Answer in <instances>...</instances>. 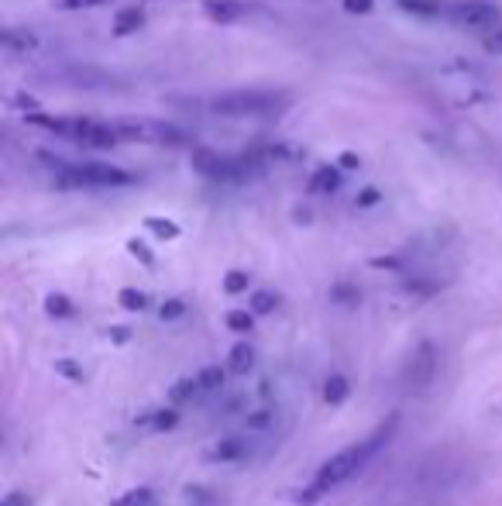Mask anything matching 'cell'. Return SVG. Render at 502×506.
<instances>
[{"label": "cell", "instance_id": "12", "mask_svg": "<svg viewBox=\"0 0 502 506\" xmlns=\"http://www.w3.org/2000/svg\"><path fill=\"white\" fill-rule=\"evenodd\" d=\"M251 362H255L251 345H234L231 355H227V369H231V373H248V369H251Z\"/></svg>", "mask_w": 502, "mask_h": 506}, {"label": "cell", "instance_id": "29", "mask_svg": "<svg viewBox=\"0 0 502 506\" xmlns=\"http://www.w3.org/2000/svg\"><path fill=\"white\" fill-rule=\"evenodd\" d=\"M358 203H362V207H371V203H379V190H365Z\"/></svg>", "mask_w": 502, "mask_h": 506}, {"label": "cell", "instance_id": "23", "mask_svg": "<svg viewBox=\"0 0 502 506\" xmlns=\"http://www.w3.org/2000/svg\"><path fill=\"white\" fill-rule=\"evenodd\" d=\"M220 379H224V373H220V369H207V373H200L203 390H214V386H220Z\"/></svg>", "mask_w": 502, "mask_h": 506}, {"label": "cell", "instance_id": "3", "mask_svg": "<svg viewBox=\"0 0 502 506\" xmlns=\"http://www.w3.org/2000/svg\"><path fill=\"white\" fill-rule=\"evenodd\" d=\"M35 124L48 128L52 134L76 142V145H89V149H114L121 145L117 124H100V121H87V117H45V114H31Z\"/></svg>", "mask_w": 502, "mask_h": 506}, {"label": "cell", "instance_id": "22", "mask_svg": "<svg viewBox=\"0 0 502 506\" xmlns=\"http://www.w3.org/2000/svg\"><path fill=\"white\" fill-rule=\"evenodd\" d=\"M183 300H169V304H162V321H173V317H183Z\"/></svg>", "mask_w": 502, "mask_h": 506}, {"label": "cell", "instance_id": "14", "mask_svg": "<svg viewBox=\"0 0 502 506\" xmlns=\"http://www.w3.org/2000/svg\"><path fill=\"white\" fill-rule=\"evenodd\" d=\"M152 503V489L149 485H141V489H132L128 496H121L114 506H149Z\"/></svg>", "mask_w": 502, "mask_h": 506}, {"label": "cell", "instance_id": "26", "mask_svg": "<svg viewBox=\"0 0 502 506\" xmlns=\"http://www.w3.org/2000/svg\"><path fill=\"white\" fill-rule=\"evenodd\" d=\"M0 506H31V500H28L24 493H7V496H4V503H0Z\"/></svg>", "mask_w": 502, "mask_h": 506}, {"label": "cell", "instance_id": "15", "mask_svg": "<svg viewBox=\"0 0 502 506\" xmlns=\"http://www.w3.org/2000/svg\"><path fill=\"white\" fill-rule=\"evenodd\" d=\"M241 455H244V444H241L238 438H227L217 444V459H224V462H234Z\"/></svg>", "mask_w": 502, "mask_h": 506}, {"label": "cell", "instance_id": "5", "mask_svg": "<svg viewBox=\"0 0 502 506\" xmlns=\"http://www.w3.org/2000/svg\"><path fill=\"white\" fill-rule=\"evenodd\" d=\"M121 142H141V145H183L186 134L166 121H121L117 124Z\"/></svg>", "mask_w": 502, "mask_h": 506}, {"label": "cell", "instance_id": "6", "mask_svg": "<svg viewBox=\"0 0 502 506\" xmlns=\"http://www.w3.org/2000/svg\"><path fill=\"white\" fill-rule=\"evenodd\" d=\"M444 18H451L461 28H475V31H489L499 24V7L485 4V0H458L444 7Z\"/></svg>", "mask_w": 502, "mask_h": 506}, {"label": "cell", "instance_id": "28", "mask_svg": "<svg viewBox=\"0 0 502 506\" xmlns=\"http://www.w3.org/2000/svg\"><path fill=\"white\" fill-rule=\"evenodd\" d=\"M175 424V414H158V417H155V427H158V431H166V427H173Z\"/></svg>", "mask_w": 502, "mask_h": 506}, {"label": "cell", "instance_id": "17", "mask_svg": "<svg viewBox=\"0 0 502 506\" xmlns=\"http://www.w3.org/2000/svg\"><path fill=\"white\" fill-rule=\"evenodd\" d=\"M276 304H279V296H276V293H268V289H262V293H255V296H251L255 313H268V310H276Z\"/></svg>", "mask_w": 502, "mask_h": 506}, {"label": "cell", "instance_id": "9", "mask_svg": "<svg viewBox=\"0 0 502 506\" xmlns=\"http://www.w3.org/2000/svg\"><path fill=\"white\" fill-rule=\"evenodd\" d=\"M341 186V169L337 166H324V169H317L313 176H310V193H334Z\"/></svg>", "mask_w": 502, "mask_h": 506}, {"label": "cell", "instance_id": "1", "mask_svg": "<svg viewBox=\"0 0 502 506\" xmlns=\"http://www.w3.org/2000/svg\"><path fill=\"white\" fill-rule=\"evenodd\" d=\"M389 434H393V424H386V427H379V431L369 434L365 441H358V444H351V448H345V451H337V455H334V459L317 472V479H313V493H310L306 500H313V496L328 493V489L341 485L345 479H351L358 468H365V465L379 455V448L389 441Z\"/></svg>", "mask_w": 502, "mask_h": 506}, {"label": "cell", "instance_id": "19", "mask_svg": "<svg viewBox=\"0 0 502 506\" xmlns=\"http://www.w3.org/2000/svg\"><path fill=\"white\" fill-rule=\"evenodd\" d=\"M145 304H149V300H145V293H138V289H124V293H121V307L124 310H141Z\"/></svg>", "mask_w": 502, "mask_h": 506}, {"label": "cell", "instance_id": "13", "mask_svg": "<svg viewBox=\"0 0 502 506\" xmlns=\"http://www.w3.org/2000/svg\"><path fill=\"white\" fill-rule=\"evenodd\" d=\"M345 397H348V379L345 375H330L328 386H324V399L328 403H345Z\"/></svg>", "mask_w": 502, "mask_h": 506}, {"label": "cell", "instance_id": "4", "mask_svg": "<svg viewBox=\"0 0 502 506\" xmlns=\"http://www.w3.org/2000/svg\"><path fill=\"white\" fill-rule=\"evenodd\" d=\"M289 104L285 93H268V90H234V93H220L210 100V110L220 117H265L276 114Z\"/></svg>", "mask_w": 502, "mask_h": 506}, {"label": "cell", "instance_id": "27", "mask_svg": "<svg viewBox=\"0 0 502 506\" xmlns=\"http://www.w3.org/2000/svg\"><path fill=\"white\" fill-rule=\"evenodd\" d=\"M55 369H59V373H66L69 379H80V369H76V365H72V362H55Z\"/></svg>", "mask_w": 502, "mask_h": 506}, {"label": "cell", "instance_id": "30", "mask_svg": "<svg viewBox=\"0 0 502 506\" xmlns=\"http://www.w3.org/2000/svg\"><path fill=\"white\" fill-rule=\"evenodd\" d=\"M132 252H134V255H141V259H145V262H149V259H152V255H149V248H145V244H138V242H132Z\"/></svg>", "mask_w": 502, "mask_h": 506}, {"label": "cell", "instance_id": "25", "mask_svg": "<svg viewBox=\"0 0 502 506\" xmlns=\"http://www.w3.org/2000/svg\"><path fill=\"white\" fill-rule=\"evenodd\" d=\"M45 307H48V313H59V317H63V313H69L66 296H48V304H45Z\"/></svg>", "mask_w": 502, "mask_h": 506}, {"label": "cell", "instance_id": "2", "mask_svg": "<svg viewBox=\"0 0 502 506\" xmlns=\"http://www.w3.org/2000/svg\"><path fill=\"white\" fill-rule=\"evenodd\" d=\"M42 159L55 169V183L66 190H100V186H132L134 183L128 169L107 166V162H66L52 155H42Z\"/></svg>", "mask_w": 502, "mask_h": 506}, {"label": "cell", "instance_id": "21", "mask_svg": "<svg viewBox=\"0 0 502 506\" xmlns=\"http://www.w3.org/2000/svg\"><path fill=\"white\" fill-rule=\"evenodd\" d=\"M227 324L234 330H248L251 328V313H244V310H234V313H227Z\"/></svg>", "mask_w": 502, "mask_h": 506}, {"label": "cell", "instance_id": "16", "mask_svg": "<svg viewBox=\"0 0 502 506\" xmlns=\"http://www.w3.org/2000/svg\"><path fill=\"white\" fill-rule=\"evenodd\" d=\"M55 11H83V7H104L110 0H48Z\"/></svg>", "mask_w": 502, "mask_h": 506}, {"label": "cell", "instance_id": "11", "mask_svg": "<svg viewBox=\"0 0 502 506\" xmlns=\"http://www.w3.org/2000/svg\"><path fill=\"white\" fill-rule=\"evenodd\" d=\"M399 7L410 11V14H420V18H440L444 14L440 0H399Z\"/></svg>", "mask_w": 502, "mask_h": 506}, {"label": "cell", "instance_id": "24", "mask_svg": "<svg viewBox=\"0 0 502 506\" xmlns=\"http://www.w3.org/2000/svg\"><path fill=\"white\" fill-rule=\"evenodd\" d=\"M371 4L375 0H345V11L348 14H365V11H371Z\"/></svg>", "mask_w": 502, "mask_h": 506}, {"label": "cell", "instance_id": "31", "mask_svg": "<svg viewBox=\"0 0 502 506\" xmlns=\"http://www.w3.org/2000/svg\"><path fill=\"white\" fill-rule=\"evenodd\" d=\"M489 48H496V52H502V31H496V35L489 39Z\"/></svg>", "mask_w": 502, "mask_h": 506}, {"label": "cell", "instance_id": "8", "mask_svg": "<svg viewBox=\"0 0 502 506\" xmlns=\"http://www.w3.org/2000/svg\"><path fill=\"white\" fill-rule=\"evenodd\" d=\"M203 11H207V18L217 24H231L238 21L241 14H248L251 11V4H244V0H207L203 4Z\"/></svg>", "mask_w": 502, "mask_h": 506}, {"label": "cell", "instance_id": "18", "mask_svg": "<svg viewBox=\"0 0 502 506\" xmlns=\"http://www.w3.org/2000/svg\"><path fill=\"white\" fill-rule=\"evenodd\" d=\"M149 227H152L158 238H175L179 235V227H175L173 220H158V218H149Z\"/></svg>", "mask_w": 502, "mask_h": 506}, {"label": "cell", "instance_id": "20", "mask_svg": "<svg viewBox=\"0 0 502 506\" xmlns=\"http://www.w3.org/2000/svg\"><path fill=\"white\" fill-rule=\"evenodd\" d=\"M224 289H227V293H244V289H248V272H227Z\"/></svg>", "mask_w": 502, "mask_h": 506}, {"label": "cell", "instance_id": "7", "mask_svg": "<svg viewBox=\"0 0 502 506\" xmlns=\"http://www.w3.org/2000/svg\"><path fill=\"white\" fill-rule=\"evenodd\" d=\"M437 373V355L430 345H420L413 355V362H410V369H406V379L413 382V386H423V382H430V375Z\"/></svg>", "mask_w": 502, "mask_h": 506}, {"label": "cell", "instance_id": "10", "mask_svg": "<svg viewBox=\"0 0 502 506\" xmlns=\"http://www.w3.org/2000/svg\"><path fill=\"white\" fill-rule=\"evenodd\" d=\"M141 24H145L141 7H121L117 18H114V35H134Z\"/></svg>", "mask_w": 502, "mask_h": 506}]
</instances>
